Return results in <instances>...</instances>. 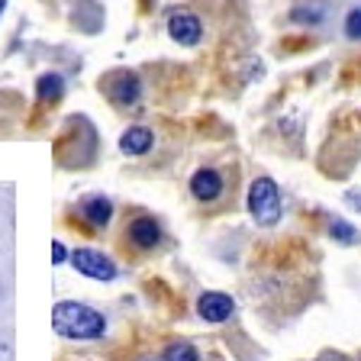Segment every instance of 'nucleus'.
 Masks as SVG:
<instances>
[{
    "mask_svg": "<svg viewBox=\"0 0 361 361\" xmlns=\"http://www.w3.org/2000/svg\"><path fill=\"white\" fill-rule=\"evenodd\" d=\"M235 303L229 293H219V290H207L200 293V300H197V313L207 319V323H226L229 316H233Z\"/></svg>",
    "mask_w": 361,
    "mask_h": 361,
    "instance_id": "obj_8",
    "label": "nucleus"
},
{
    "mask_svg": "<svg viewBox=\"0 0 361 361\" xmlns=\"http://www.w3.org/2000/svg\"><path fill=\"white\" fill-rule=\"evenodd\" d=\"M52 326L59 336L65 338H78V342H90V338H100L106 332V319L87 303L78 300H61L52 310Z\"/></svg>",
    "mask_w": 361,
    "mask_h": 361,
    "instance_id": "obj_1",
    "label": "nucleus"
},
{
    "mask_svg": "<svg viewBox=\"0 0 361 361\" xmlns=\"http://www.w3.org/2000/svg\"><path fill=\"white\" fill-rule=\"evenodd\" d=\"M36 94L42 104H55V100H61V94H65V78L55 75V71H49V75H42L36 81Z\"/></svg>",
    "mask_w": 361,
    "mask_h": 361,
    "instance_id": "obj_11",
    "label": "nucleus"
},
{
    "mask_svg": "<svg viewBox=\"0 0 361 361\" xmlns=\"http://www.w3.org/2000/svg\"><path fill=\"white\" fill-rule=\"evenodd\" d=\"M0 297H4V293H0Z\"/></svg>",
    "mask_w": 361,
    "mask_h": 361,
    "instance_id": "obj_18",
    "label": "nucleus"
},
{
    "mask_svg": "<svg viewBox=\"0 0 361 361\" xmlns=\"http://www.w3.org/2000/svg\"><path fill=\"white\" fill-rule=\"evenodd\" d=\"M68 258V252H65V245H61V242H52V262L55 264H61Z\"/></svg>",
    "mask_w": 361,
    "mask_h": 361,
    "instance_id": "obj_16",
    "label": "nucleus"
},
{
    "mask_svg": "<svg viewBox=\"0 0 361 361\" xmlns=\"http://www.w3.org/2000/svg\"><path fill=\"white\" fill-rule=\"evenodd\" d=\"M4 10H7V0H0V16H4Z\"/></svg>",
    "mask_w": 361,
    "mask_h": 361,
    "instance_id": "obj_17",
    "label": "nucleus"
},
{
    "mask_svg": "<svg viewBox=\"0 0 361 361\" xmlns=\"http://www.w3.org/2000/svg\"><path fill=\"white\" fill-rule=\"evenodd\" d=\"M332 235H338L342 242H352L355 239V229L348 223H342V219H336V223H332Z\"/></svg>",
    "mask_w": 361,
    "mask_h": 361,
    "instance_id": "obj_14",
    "label": "nucleus"
},
{
    "mask_svg": "<svg viewBox=\"0 0 361 361\" xmlns=\"http://www.w3.org/2000/svg\"><path fill=\"white\" fill-rule=\"evenodd\" d=\"M161 361H200V352L194 348V342H171V345L165 348V355H161Z\"/></svg>",
    "mask_w": 361,
    "mask_h": 361,
    "instance_id": "obj_12",
    "label": "nucleus"
},
{
    "mask_svg": "<svg viewBox=\"0 0 361 361\" xmlns=\"http://www.w3.org/2000/svg\"><path fill=\"white\" fill-rule=\"evenodd\" d=\"M104 87H106V97L116 106H133L139 100V94H142V84H139V78L133 71H113L104 81Z\"/></svg>",
    "mask_w": 361,
    "mask_h": 361,
    "instance_id": "obj_4",
    "label": "nucleus"
},
{
    "mask_svg": "<svg viewBox=\"0 0 361 361\" xmlns=\"http://www.w3.org/2000/svg\"><path fill=\"white\" fill-rule=\"evenodd\" d=\"M152 142H155V133H152L149 126H129L126 133L120 135V152L123 155L139 158L152 149Z\"/></svg>",
    "mask_w": 361,
    "mask_h": 361,
    "instance_id": "obj_10",
    "label": "nucleus"
},
{
    "mask_svg": "<svg viewBox=\"0 0 361 361\" xmlns=\"http://www.w3.org/2000/svg\"><path fill=\"white\" fill-rule=\"evenodd\" d=\"M71 264L81 271L84 278H94V281H113L116 278V264H113V258H106L104 252H97V248H75V252H71Z\"/></svg>",
    "mask_w": 361,
    "mask_h": 361,
    "instance_id": "obj_3",
    "label": "nucleus"
},
{
    "mask_svg": "<svg viewBox=\"0 0 361 361\" xmlns=\"http://www.w3.org/2000/svg\"><path fill=\"white\" fill-rule=\"evenodd\" d=\"M168 36L180 45H197L203 36V26L190 10H174V13L168 16Z\"/></svg>",
    "mask_w": 361,
    "mask_h": 361,
    "instance_id": "obj_6",
    "label": "nucleus"
},
{
    "mask_svg": "<svg viewBox=\"0 0 361 361\" xmlns=\"http://www.w3.org/2000/svg\"><path fill=\"white\" fill-rule=\"evenodd\" d=\"M223 190H226V184L216 168H197L194 178H190V194L200 203H216L223 197Z\"/></svg>",
    "mask_w": 361,
    "mask_h": 361,
    "instance_id": "obj_7",
    "label": "nucleus"
},
{
    "mask_svg": "<svg viewBox=\"0 0 361 361\" xmlns=\"http://www.w3.org/2000/svg\"><path fill=\"white\" fill-rule=\"evenodd\" d=\"M345 36L361 39V10H352V13L345 16Z\"/></svg>",
    "mask_w": 361,
    "mask_h": 361,
    "instance_id": "obj_13",
    "label": "nucleus"
},
{
    "mask_svg": "<svg viewBox=\"0 0 361 361\" xmlns=\"http://www.w3.org/2000/svg\"><path fill=\"white\" fill-rule=\"evenodd\" d=\"M78 216H81L87 226H94V229H106L113 219V203L106 200L104 194H94V197H87V200H81Z\"/></svg>",
    "mask_w": 361,
    "mask_h": 361,
    "instance_id": "obj_9",
    "label": "nucleus"
},
{
    "mask_svg": "<svg viewBox=\"0 0 361 361\" xmlns=\"http://www.w3.org/2000/svg\"><path fill=\"white\" fill-rule=\"evenodd\" d=\"M0 361H13V342L0 338Z\"/></svg>",
    "mask_w": 361,
    "mask_h": 361,
    "instance_id": "obj_15",
    "label": "nucleus"
},
{
    "mask_svg": "<svg viewBox=\"0 0 361 361\" xmlns=\"http://www.w3.org/2000/svg\"><path fill=\"white\" fill-rule=\"evenodd\" d=\"M248 213L258 226H274L281 219V190L271 178H255L248 188Z\"/></svg>",
    "mask_w": 361,
    "mask_h": 361,
    "instance_id": "obj_2",
    "label": "nucleus"
},
{
    "mask_svg": "<svg viewBox=\"0 0 361 361\" xmlns=\"http://www.w3.org/2000/svg\"><path fill=\"white\" fill-rule=\"evenodd\" d=\"M126 242L135 248V252H152V248L161 242V226L152 216H135L129 219L126 226Z\"/></svg>",
    "mask_w": 361,
    "mask_h": 361,
    "instance_id": "obj_5",
    "label": "nucleus"
}]
</instances>
